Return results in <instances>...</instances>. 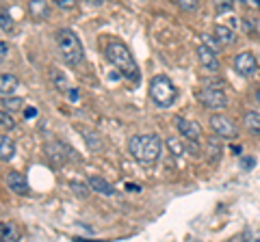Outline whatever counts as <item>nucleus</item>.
Wrapping results in <instances>:
<instances>
[{
	"mask_svg": "<svg viewBox=\"0 0 260 242\" xmlns=\"http://www.w3.org/2000/svg\"><path fill=\"white\" fill-rule=\"evenodd\" d=\"M128 151L139 165L152 167L160 156V139L156 134H137L128 141Z\"/></svg>",
	"mask_w": 260,
	"mask_h": 242,
	"instance_id": "obj_1",
	"label": "nucleus"
},
{
	"mask_svg": "<svg viewBox=\"0 0 260 242\" xmlns=\"http://www.w3.org/2000/svg\"><path fill=\"white\" fill-rule=\"evenodd\" d=\"M68 95H70V100H72V102H76V100H78V91H76V89H70Z\"/></svg>",
	"mask_w": 260,
	"mask_h": 242,
	"instance_id": "obj_36",
	"label": "nucleus"
},
{
	"mask_svg": "<svg viewBox=\"0 0 260 242\" xmlns=\"http://www.w3.org/2000/svg\"><path fill=\"white\" fill-rule=\"evenodd\" d=\"M210 128H213V132L219 136V139H237L239 136V130H237V126H234V121L225 115H219V112H215V115L210 117Z\"/></svg>",
	"mask_w": 260,
	"mask_h": 242,
	"instance_id": "obj_6",
	"label": "nucleus"
},
{
	"mask_svg": "<svg viewBox=\"0 0 260 242\" xmlns=\"http://www.w3.org/2000/svg\"><path fill=\"white\" fill-rule=\"evenodd\" d=\"M0 126H3V128H9V130H11V128H15V121H13V117H11V112L9 110H0Z\"/></svg>",
	"mask_w": 260,
	"mask_h": 242,
	"instance_id": "obj_27",
	"label": "nucleus"
},
{
	"mask_svg": "<svg viewBox=\"0 0 260 242\" xmlns=\"http://www.w3.org/2000/svg\"><path fill=\"white\" fill-rule=\"evenodd\" d=\"M3 108H5V110H9V112L20 110V108H24V100H22V98H11V95H5Z\"/></svg>",
	"mask_w": 260,
	"mask_h": 242,
	"instance_id": "obj_21",
	"label": "nucleus"
},
{
	"mask_svg": "<svg viewBox=\"0 0 260 242\" xmlns=\"http://www.w3.org/2000/svg\"><path fill=\"white\" fill-rule=\"evenodd\" d=\"M165 145H167L169 154H174L178 158L189 151V147H186V139H182V136H169V139L165 141Z\"/></svg>",
	"mask_w": 260,
	"mask_h": 242,
	"instance_id": "obj_12",
	"label": "nucleus"
},
{
	"mask_svg": "<svg viewBox=\"0 0 260 242\" xmlns=\"http://www.w3.org/2000/svg\"><path fill=\"white\" fill-rule=\"evenodd\" d=\"M24 117H28V119L37 117V108H32V106H26V108H24Z\"/></svg>",
	"mask_w": 260,
	"mask_h": 242,
	"instance_id": "obj_32",
	"label": "nucleus"
},
{
	"mask_svg": "<svg viewBox=\"0 0 260 242\" xmlns=\"http://www.w3.org/2000/svg\"><path fill=\"white\" fill-rule=\"evenodd\" d=\"M200 5V0H178V7H180L182 11H195Z\"/></svg>",
	"mask_w": 260,
	"mask_h": 242,
	"instance_id": "obj_29",
	"label": "nucleus"
},
{
	"mask_svg": "<svg viewBox=\"0 0 260 242\" xmlns=\"http://www.w3.org/2000/svg\"><path fill=\"white\" fill-rule=\"evenodd\" d=\"M52 80H54V87L59 89V91H63V93H68V91H70L68 80H65V76H63V74H59L56 69H52Z\"/></svg>",
	"mask_w": 260,
	"mask_h": 242,
	"instance_id": "obj_23",
	"label": "nucleus"
},
{
	"mask_svg": "<svg viewBox=\"0 0 260 242\" xmlns=\"http://www.w3.org/2000/svg\"><path fill=\"white\" fill-rule=\"evenodd\" d=\"M56 46H59V52L63 56V61L72 67H78L85 59V50L80 39L76 37L74 30L70 28H59L56 30Z\"/></svg>",
	"mask_w": 260,
	"mask_h": 242,
	"instance_id": "obj_3",
	"label": "nucleus"
},
{
	"mask_svg": "<svg viewBox=\"0 0 260 242\" xmlns=\"http://www.w3.org/2000/svg\"><path fill=\"white\" fill-rule=\"evenodd\" d=\"M46 151H48V158L52 160L54 165H63L65 160H68V147L65 145H61V143H48L46 145Z\"/></svg>",
	"mask_w": 260,
	"mask_h": 242,
	"instance_id": "obj_11",
	"label": "nucleus"
},
{
	"mask_svg": "<svg viewBox=\"0 0 260 242\" xmlns=\"http://www.w3.org/2000/svg\"><path fill=\"white\" fill-rule=\"evenodd\" d=\"M0 28L7 30V33H11L13 30V20H11V15L7 11H0Z\"/></svg>",
	"mask_w": 260,
	"mask_h": 242,
	"instance_id": "obj_26",
	"label": "nucleus"
},
{
	"mask_svg": "<svg viewBox=\"0 0 260 242\" xmlns=\"http://www.w3.org/2000/svg\"><path fill=\"white\" fill-rule=\"evenodd\" d=\"M176 128H178V132L182 134V139H186V141H200L202 139L200 124H195V121H191V119L176 117Z\"/></svg>",
	"mask_w": 260,
	"mask_h": 242,
	"instance_id": "obj_8",
	"label": "nucleus"
},
{
	"mask_svg": "<svg viewBox=\"0 0 260 242\" xmlns=\"http://www.w3.org/2000/svg\"><path fill=\"white\" fill-rule=\"evenodd\" d=\"M232 7H234V0H215V11H217V15L232 11Z\"/></svg>",
	"mask_w": 260,
	"mask_h": 242,
	"instance_id": "obj_25",
	"label": "nucleus"
},
{
	"mask_svg": "<svg viewBox=\"0 0 260 242\" xmlns=\"http://www.w3.org/2000/svg\"><path fill=\"white\" fill-rule=\"evenodd\" d=\"M195 98H198V102L208 110H223L228 106V95L217 87L202 89V91L195 93Z\"/></svg>",
	"mask_w": 260,
	"mask_h": 242,
	"instance_id": "obj_5",
	"label": "nucleus"
},
{
	"mask_svg": "<svg viewBox=\"0 0 260 242\" xmlns=\"http://www.w3.org/2000/svg\"><path fill=\"white\" fill-rule=\"evenodd\" d=\"M241 5H245L247 9H260V0H241Z\"/></svg>",
	"mask_w": 260,
	"mask_h": 242,
	"instance_id": "obj_31",
	"label": "nucleus"
},
{
	"mask_svg": "<svg viewBox=\"0 0 260 242\" xmlns=\"http://www.w3.org/2000/svg\"><path fill=\"white\" fill-rule=\"evenodd\" d=\"M0 240H18V229L13 223H0Z\"/></svg>",
	"mask_w": 260,
	"mask_h": 242,
	"instance_id": "obj_19",
	"label": "nucleus"
},
{
	"mask_svg": "<svg viewBox=\"0 0 260 242\" xmlns=\"http://www.w3.org/2000/svg\"><path fill=\"white\" fill-rule=\"evenodd\" d=\"M7 186H9L15 195H28L30 192L26 177H24L22 173H18V171H11L9 175H7Z\"/></svg>",
	"mask_w": 260,
	"mask_h": 242,
	"instance_id": "obj_9",
	"label": "nucleus"
},
{
	"mask_svg": "<svg viewBox=\"0 0 260 242\" xmlns=\"http://www.w3.org/2000/svg\"><path fill=\"white\" fill-rule=\"evenodd\" d=\"M56 5L61 7V9H72V7L76 5V0H54Z\"/></svg>",
	"mask_w": 260,
	"mask_h": 242,
	"instance_id": "obj_30",
	"label": "nucleus"
},
{
	"mask_svg": "<svg viewBox=\"0 0 260 242\" xmlns=\"http://www.w3.org/2000/svg\"><path fill=\"white\" fill-rule=\"evenodd\" d=\"M28 11L37 20H46L50 15V7H48L46 0H28Z\"/></svg>",
	"mask_w": 260,
	"mask_h": 242,
	"instance_id": "obj_16",
	"label": "nucleus"
},
{
	"mask_svg": "<svg viewBox=\"0 0 260 242\" xmlns=\"http://www.w3.org/2000/svg\"><path fill=\"white\" fill-rule=\"evenodd\" d=\"M202 42H204V46L210 48L213 52H219V46H221V44L217 42V37H215V35H213V37H210V35H202Z\"/></svg>",
	"mask_w": 260,
	"mask_h": 242,
	"instance_id": "obj_28",
	"label": "nucleus"
},
{
	"mask_svg": "<svg viewBox=\"0 0 260 242\" xmlns=\"http://www.w3.org/2000/svg\"><path fill=\"white\" fill-rule=\"evenodd\" d=\"M85 143L91 151H102L104 149V143L100 141V136H98L95 132H85Z\"/></svg>",
	"mask_w": 260,
	"mask_h": 242,
	"instance_id": "obj_20",
	"label": "nucleus"
},
{
	"mask_svg": "<svg viewBox=\"0 0 260 242\" xmlns=\"http://www.w3.org/2000/svg\"><path fill=\"white\" fill-rule=\"evenodd\" d=\"M243 126H245L247 132L260 136V112H256V110L245 112V115H243Z\"/></svg>",
	"mask_w": 260,
	"mask_h": 242,
	"instance_id": "obj_15",
	"label": "nucleus"
},
{
	"mask_svg": "<svg viewBox=\"0 0 260 242\" xmlns=\"http://www.w3.org/2000/svg\"><path fill=\"white\" fill-rule=\"evenodd\" d=\"M18 78L13 74H3L0 76V95H11L15 89H18Z\"/></svg>",
	"mask_w": 260,
	"mask_h": 242,
	"instance_id": "obj_17",
	"label": "nucleus"
},
{
	"mask_svg": "<svg viewBox=\"0 0 260 242\" xmlns=\"http://www.w3.org/2000/svg\"><path fill=\"white\" fill-rule=\"evenodd\" d=\"M107 56H109V61L113 63V67H115L121 76L133 80V83H139V67H137L133 54H130V50L124 44L121 42H111L107 46Z\"/></svg>",
	"mask_w": 260,
	"mask_h": 242,
	"instance_id": "obj_2",
	"label": "nucleus"
},
{
	"mask_svg": "<svg viewBox=\"0 0 260 242\" xmlns=\"http://www.w3.org/2000/svg\"><path fill=\"white\" fill-rule=\"evenodd\" d=\"M234 69L239 71L241 76H254L256 69H258V63H256V56L251 52H241L237 54V59H234Z\"/></svg>",
	"mask_w": 260,
	"mask_h": 242,
	"instance_id": "obj_7",
	"label": "nucleus"
},
{
	"mask_svg": "<svg viewBox=\"0 0 260 242\" xmlns=\"http://www.w3.org/2000/svg\"><path fill=\"white\" fill-rule=\"evenodd\" d=\"M150 98L152 102L160 108H167L172 106L178 98V89L172 85V80L167 76H154L150 80Z\"/></svg>",
	"mask_w": 260,
	"mask_h": 242,
	"instance_id": "obj_4",
	"label": "nucleus"
},
{
	"mask_svg": "<svg viewBox=\"0 0 260 242\" xmlns=\"http://www.w3.org/2000/svg\"><path fill=\"white\" fill-rule=\"evenodd\" d=\"M198 59H200V63H202V67H206L208 71H217V69H219L217 52H213L210 48L200 46V48H198Z\"/></svg>",
	"mask_w": 260,
	"mask_h": 242,
	"instance_id": "obj_10",
	"label": "nucleus"
},
{
	"mask_svg": "<svg viewBox=\"0 0 260 242\" xmlns=\"http://www.w3.org/2000/svg\"><path fill=\"white\" fill-rule=\"evenodd\" d=\"M70 186H72V192H74L78 199H87V197H89V188L85 186L83 182H72Z\"/></svg>",
	"mask_w": 260,
	"mask_h": 242,
	"instance_id": "obj_24",
	"label": "nucleus"
},
{
	"mask_svg": "<svg viewBox=\"0 0 260 242\" xmlns=\"http://www.w3.org/2000/svg\"><path fill=\"white\" fill-rule=\"evenodd\" d=\"M126 190H128V192H130V190H133V192H139L141 186H137V184H130V182H128V184H126Z\"/></svg>",
	"mask_w": 260,
	"mask_h": 242,
	"instance_id": "obj_35",
	"label": "nucleus"
},
{
	"mask_svg": "<svg viewBox=\"0 0 260 242\" xmlns=\"http://www.w3.org/2000/svg\"><path fill=\"white\" fill-rule=\"evenodd\" d=\"M256 100H258V104H260V89H258V91H256Z\"/></svg>",
	"mask_w": 260,
	"mask_h": 242,
	"instance_id": "obj_37",
	"label": "nucleus"
},
{
	"mask_svg": "<svg viewBox=\"0 0 260 242\" xmlns=\"http://www.w3.org/2000/svg\"><path fill=\"white\" fill-rule=\"evenodd\" d=\"M13 156H15V143L11 141V136L0 134V160L9 163V160H13Z\"/></svg>",
	"mask_w": 260,
	"mask_h": 242,
	"instance_id": "obj_13",
	"label": "nucleus"
},
{
	"mask_svg": "<svg viewBox=\"0 0 260 242\" xmlns=\"http://www.w3.org/2000/svg\"><path fill=\"white\" fill-rule=\"evenodd\" d=\"M219 154H221V141L217 136H210L208 139V156L210 160H219Z\"/></svg>",
	"mask_w": 260,
	"mask_h": 242,
	"instance_id": "obj_22",
	"label": "nucleus"
},
{
	"mask_svg": "<svg viewBox=\"0 0 260 242\" xmlns=\"http://www.w3.org/2000/svg\"><path fill=\"white\" fill-rule=\"evenodd\" d=\"M5 56H7V46H5L3 42H0V63L5 61Z\"/></svg>",
	"mask_w": 260,
	"mask_h": 242,
	"instance_id": "obj_34",
	"label": "nucleus"
},
{
	"mask_svg": "<svg viewBox=\"0 0 260 242\" xmlns=\"http://www.w3.org/2000/svg\"><path fill=\"white\" fill-rule=\"evenodd\" d=\"M89 3H91V5H93V3H95V5H100V3H102V0H89Z\"/></svg>",
	"mask_w": 260,
	"mask_h": 242,
	"instance_id": "obj_38",
	"label": "nucleus"
},
{
	"mask_svg": "<svg viewBox=\"0 0 260 242\" xmlns=\"http://www.w3.org/2000/svg\"><path fill=\"white\" fill-rule=\"evenodd\" d=\"M176 3H178V0H176Z\"/></svg>",
	"mask_w": 260,
	"mask_h": 242,
	"instance_id": "obj_39",
	"label": "nucleus"
},
{
	"mask_svg": "<svg viewBox=\"0 0 260 242\" xmlns=\"http://www.w3.org/2000/svg\"><path fill=\"white\" fill-rule=\"evenodd\" d=\"M213 33H215L217 42L221 44V46H232V44H234V39H237V35H234L228 26H215Z\"/></svg>",
	"mask_w": 260,
	"mask_h": 242,
	"instance_id": "obj_18",
	"label": "nucleus"
},
{
	"mask_svg": "<svg viewBox=\"0 0 260 242\" xmlns=\"http://www.w3.org/2000/svg\"><path fill=\"white\" fill-rule=\"evenodd\" d=\"M89 188L95 190V192H100V195H107V197H111L113 192H115V188H113L111 184L104 180V177H100V175L89 177Z\"/></svg>",
	"mask_w": 260,
	"mask_h": 242,
	"instance_id": "obj_14",
	"label": "nucleus"
},
{
	"mask_svg": "<svg viewBox=\"0 0 260 242\" xmlns=\"http://www.w3.org/2000/svg\"><path fill=\"white\" fill-rule=\"evenodd\" d=\"M241 165H243V169H251V167L256 165V160H254V158H243Z\"/></svg>",
	"mask_w": 260,
	"mask_h": 242,
	"instance_id": "obj_33",
	"label": "nucleus"
}]
</instances>
